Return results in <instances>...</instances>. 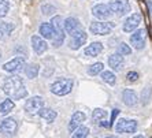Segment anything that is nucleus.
Returning <instances> with one entry per match:
<instances>
[{
    "label": "nucleus",
    "mask_w": 152,
    "mask_h": 138,
    "mask_svg": "<svg viewBox=\"0 0 152 138\" xmlns=\"http://www.w3.org/2000/svg\"><path fill=\"white\" fill-rule=\"evenodd\" d=\"M137 129V122L133 119H119L115 126L118 133H134Z\"/></svg>",
    "instance_id": "obj_7"
},
{
    "label": "nucleus",
    "mask_w": 152,
    "mask_h": 138,
    "mask_svg": "<svg viewBox=\"0 0 152 138\" xmlns=\"http://www.w3.org/2000/svg\"><path fill=\"white\" fill-rule=\"evenodd\" d=\"M85 118H86V116H85L84 112H80V111L74 112V113H73V116H71L70 124H69V130H70V131H75L82 123H84Z\"/></svg>",
    "instance_id": "obj_15"
},
{
    "label": "nucleus",
    "mask_w": 152,
    "mask_h": 138,
    "mask_svg": "<svg viewBox=\"0 0 152 138\" xmlns=\"http://www.w3.org/2000/svg\"><path fill=\"white\" fill-rule=\"evenodd\" d=\"M108 64L110 67L115 71H121L124 68V64H125V60H124V56L119 55V53H114L108 57Z\"/></svg>",
    "instance_id": "obj_16"
},
{
    "label": "nucleus",
    "mask_w": 152,
    "mask_h": 138,
    "mask_svg": "<svg viewBox=\"0 0 152 138\" xmlns=\"http://www.w3.org/2000/svg\"><path fill=\"white\" fill-rule=\"evenodd\" d=\"M89 134V129L88 127H78L77 130L74 131V134L71 138H86Z\"/></svg>",
    "instance_id": "obj_28"
},
{
    "label": "nucleus",
    "mask_w": 152,
    "mask_h": 138,
    "mask_svg": "<svg viewBox=\"0 0 152 138\" xmlns=\"http://www.w3.org/2000/svg\"><path fill=\"white\" fill-rule=\"evenodd\" d=\"M44 107V101L40 96H34L32 99H29L25 104V110L29 115H36L41 111V108Z\"/></svg>",
    "instance_id": "obj_5"
},
{
    "label": "nucleus",
    "mask_w": 152,
    "mask_h": 138,
    "mask_svg": "<svg viewBox=\"0 0 152 138\" xmlns=\"http://www.w3.org/2000/svg\"><path fill=\"white\" fill-rule=\"evenodd\" d=\"M32 45H33V49H34V52L37 53V55L44 53L47 51V48H48L47 43L41 38V37H39V36H32Z\"/></svg>",
    "instance_id": "obj_17"
},
{
    "label": "nucleus",
    "mask_w": 152,
    "mask_h": 138,
    "mask_svg": "<svg viewBox=\"0 0 152 138\" xmlns=\"http://www.w3.org/2000/svg\"><path fill=\"white\" fill-rule=\"evenodd\" d=\"M14 30V25L8 23V22H0V40L7 38L11 34V32Z\"/></svg>",
    "instance_id": "obj_21"
},
{
    "label": "nucleus",
    "mask_w": 152,
    "mask_h": 138,
    "mask_svg": "<svg viewBox=\"0 0 152 138\" xmlns=\"http://www.w3.org/2000/svg\"><path fill=\"white\" fill-rule=\"evenodd\" d=\"M102 79L110 85H114L115 84V74L111 73V71H103L102 73Z\"/></svg>",
    "instance_id": "obj_26"
},
{
    "label": "nucleus",
    "mask_w": 152,
    "mask_h": 138,
    "mask_svg": "<svg viewBox=\"0 0 152 138\" xmlns=\"http://www.w3.org/2000/svg\"><path fill=\"white\" fill-rule=\"evenodd\" d=\"M81 23L78 22V19L75 18H67L66 21H64V32L69 33L70 36H73L74 33L80 32L81 30Z\"/></svg>",
    "instance_id": "obj_14"
},
{
    "label": "nucleus",
    "mask_w": 152,
    "mask_h": 138,
    "mask_svg": "<svg viewBox=\"0 0 152 138\" xmlns=\"http://www.w3.org/2000/svg\"><path fill=\"white\" fill-rule=\"evenodd\" d=\"M73 89V81L66 78V79H59V81L53 82L51 85V92L56 96H66L71 92Z\"/></svg>",
    "instance_id": "obj_3"
},
{
    "label": "nucleus",
    "mask_w": 152,
    "mask_h": 138,
    "mask_svg": "<svg viewBox=\"0 0 152 138\" xmlns=\"http://www.w3.org/2000/svg\"><path fill=\"white\" fill-rule=\"evenodd\" d=\"M25 66V59L23 57H15L11 62H7V63L3 66L4 71H8V73H17L19 71L22 67Z\"/></svg>",
    "instance_id": "obj_12"
},
{
    "label": "nucleus",
    "mask_w": 152,
    "mask_h": 138,
    "mask_svg": "<svg viewBox=\"0 0 152 138\" xmlns=\"http://www.w3.org/2000/svg\"><path fill=\"white\" fill-rule=\"evenodd\" d=\"M86 43V33L84 30H80V32L74 33V34L71 36V40H70V48L71 49H78V48H81L84 44Z\"/></svg>",
    "instance_id": "obj_11"
},
{
    "label": "nucleus",
    "mask_w": 152,
    "mask_h": 138,
    "mask_svg": "<svg viewBox=\"0 0 152 138\" xmlns=\"http://www.w3.org/2000/svg\"><path fill=\"white\" fill-rule=\"evenodd\" d=\"M14 101L10 99L4 100L3 103L0 104V115H7V113H10L11 111L14 110Z\"/></svg>",
    "instance_id": "obj_22"
},
{
    "label": "nucleus",
    "mask_w": 152,
    "mask_h": 138,
    "mask_svg": "<svg viewBox=\"0 0 152 138\" xmlns=\"http://www.w3.org/2000/svg\"><path fill=\"white\" fill-rule=\"evenodd\" d=\"M104 138H117V137H114V135H108V137H104Z\"/></svg>",
    "instance_id": "obj_36"
},
{
    "label": "nucleus",
    "mask_w": 152,
    "mask_h": 138,
    "mask_svg": "<svg viewBox=\"0 0 152 138\" xmlns=\"http://www.w3.org/2000/svg\"><path fill=\"white\" fill-rule=\"evenodd\" d=\"M89 30H91V33H93L96 36H106L111 33L113 25L107 23V22H92L91 26H89Z\"/></svg>",
    "instance_id": "obj_6"
},
{
    "label": "nucleus",
    "mask_w": 152,
    "mask_h": 138,
    "mask_svg": "<svg viewBox=\"0 0 152 138\" xmlns=\"http://www.w3.org/2000/svg\"><path fill=\"white\" fill-rule=\"evenodd\" d=\"M3 92L14 100L25 99L28 96V90H26L25 85H23V82L19 77L6 78L3 82Z\"/></svg>",
    "instance_id": "obj_1"
},
{
    "label": "nucleus",
    "mask_w": 152,
    "mask_h": 138,
    "mask_svg": "<svg viewBox=\"0 0 152 138\" xmlns=\"http://www.w3.org/2000/svg\"><path fill=\"white\" fill-rule=\"evenodd\" d=\"M8 10H10V4L7 0H0V18L6 17Z\"/></svg>",
    "instance_id": "obj_29"
},
{
    "label": "nucleus",
    "mask_w": 152,
    "mask_h": 138,
    "mask_svg": "<svg viewBox=\"0 0 152 138\" xmlns=\"http://www.w3.org/2000/svg\"><path fill=\"white\" fill-rule=\"evenodd\" d=\"M42 10V14H45V15H51L55 11V7L53 6H50V4H45V6H42L41 7Z\"/></svg>",
    "instance_id": "obj_31"
},
{
    "label": "nucleus",
    "mask_w": 152,
    "mask_h": 138,
    "mask_svg": "<svg viewBox=\"0 0 152 138\" xmlns=\"http://www.w3.org/2000/svg\"><path fill=\"white\" fill-rule=\"evenodd\" d=\"M103 67H104V66H103V63H100V62L99 63L92 64V66L88 68V74L89 75H97L99 73H102L103 71Z\"/></svg>",
    "instance_id": "obj_27"
},
{
    "label": "nucleus",
    "mask_w": 152,
    "mask_h": 138,
    "mask_svg": "<svg viewBox=\"0 0 152 138\" xmlns=\"http://www.w3.org/2000/svg\"><path fill=\"white\" fill-rule=\"evenodd\" d=\"M0 131L4 133V134H14L17 131V122L12 119V118H6L4 121H1L0 123Z\"/></svg>",
    "instance_id": "obj_13"
},
{
    "label": "nucleus",
    "mask_w": 152,
    "mask_h": 138,
    "mask_svg": "<svg viewBox=\"0 0 152 138\" xmlns=\"http://www.w3.org/2000/svg\"><path fill=\"white\" fill-rule=\"evenodd\" d=\"M106 116H107V112L104 110H100V108L95 110V111H93V113H92L93 121L99 122V123H102L103 121H106Z\"/></svg>",
    "instance_id": "obj_25"
},
{
    "label": "nucleus",
    "mask_w": 152,
    "mask_h": 138,
    "mask_svg": "<svg viewBox=\"0 0 152 138\" xmlns=\"http://www.w3.org/2000/svg\"><path fill=\"white\" fill-rule=\"evenodd\" d=\"M39 115L42 118V119H44V121L50 122V123L55 121V119H56V116H58V113L55 112L53 110H51V108H44V107L41 108V111L39 112Z\"/></svg>",
    "instance_id": "obj_20"
},
{
    "label": "nucleus",
    "mask_w": 152,
    "mask_h": 138,
    "mask_svg": "<svg viewBox=\"0 0 152 138\" xmlns=\"http://www.w3.org/2000/svg\"><path fill=\"white\" fill-rule=\"evenodd\" d=\"M108 7L111 8L114 14H117L118 17H122V15L127 14L130 11V4H129V0H111Z\"/></svg>",
    "instance_id": "obj_4"
},
{
    "label": "nucleus",
    "mask_w": 152,
    "mask_h": 138,
    "mask_svg": "<svg viewBox=\"0 0 152 138\" xmlns=\"http://www.w3.org/2000/svg\"><path fill=\"white\" fill-rule=\"evenodd\" d=\"M122 100H124V103L127 107H133L137 103V94L132 89H125L124 92H122Z\"/></svg>",
    "instance_id": "obj_18"
},
{
    "label": "nucleus",
    "mask_w": 152,
    "mask_h": 138,
    "mask_svg": "<svg viewBox=\"0 0 152 138\" xmlns=\"http://www.w3.org/2000/svg\"><path fill=\"white\" fill-rule=\"evenodd\" d=\"M149 94H151V88H145L142 92V104H147L149 100Z\"/></svg>",
    "instance_id": "obj_32"
},
{
    "label": "nucleus",
    "mask_w": 152,
    "mask_h": 138,
    "mask_svg": "<svg viewBox=\"0 0 152 138\" xmlns=\"http://www.w3.org/2000/svg\"><path fill=\"white\" fill-rule=\"evenodd\" d=\"M138 79V74L136 71H130V73H127V81L129 82H136Z\"/></svg>",
    "instance_id": "obj_33"
},
{
    "label": "nucleus",
    "mask_w": 152,
    "mask_h": 138,
    "mask_svg": "<svg viewBox=\"0 0 152 138\" xmlns=\"http://www.w3.org/2000/svg\"><path fill=\"white\" fill-rule=\"evenodd\" d=\"M119 113V110H114L113 111V113H111V119H110V122H108V126H113L114 124V121H115V118H117V115Z\"/></svg>",
    "instance_id": "obj_34"
},
{
    "label": "nucleus",
    "mask_w": 152,
    "mask_h": 138,
    "mask_svg": "<svg viewBox=\"0 0 152 138\" xmlns=\"http://www.w3.org/2000/svg\"><path fill=\"white\" fill-rule=\"evenodd\" d=\"M133 138H144L142 135H136V137H133Z\"/></svg>",
    "instance_id": "obj_35"
},
{
    "label": "nucleus",
    "mask_w": 152,
    "mask_h": 138,
    "mask_svg": "<svg viewBox=\"0 0 152 138\" xmlns=\"http://www.w3.org/2000/svg\"><path fill=\"white\" fill-rule=\"evenodd\" d=\"M51 25H52L53 29V46H60L63 44L64 41V22H63V18L60 15H56V17L52 18L51 21Z\"/></svg>",
    "instance_id": "obj_2"
},
{
    "label": "nucleus",
    "mask_w": 152,
    "mask_h": 138,
    "mask_svg": "<svg viewBox=\"0 0 152 138\" xmlns=\"http://www.w3.org/2000/svg\"><path fill=\"white\" fill-rule=\"evenodd\" d=\"M118 53H119V55H122V56H124V55H130V53H132V48L127 45V44L121 43L119 46H118Z\"/></svg>",
    "instance_id": "obj_30"
},
{
    "label": "nucleus",
    "mask_w": 152,
    "mask_h": 138,
    "mask_svg": "<svg viewBox=\"0 0 152 138\" xmlns=\"http://www.w3.org/2000/svg\"><path fill=\"white\" fill-rule=\"evenodd\" d=\"M40 34L44 37V38H52L53 37V29L51 23H42L40 26Z\"/></svg>",
    "instance_id": "obj_23"
},
{
    "label": "nucleus",
    "mask_w": 152,
    "mask_h": 138,
    "mask_svg": "<svg viewBox=\"0 0 152 138\" xmlns=\"http://www.w3.org/2000/svg\"><path fill=\"white\" fill-rule=\"evenodd\" d=\"M103 51V44L102 43H92L85 48V55L86 56H97Z\"/></svg>",
    "instance_id": "obj_19"
},
{
    "label": "nucleus",
    "mask_w": 152,
    "mask_h": 138,
    "mask_svg": "<svg viewBox=\"0 0 152 138\" xmlns=\"http://www.w3.org/2000/svg\"><path fill=\"white\" fill-rule=\"evenodd\" d=\"M92 14L97 19H108L113 15V11L107 4H97L92 8Z\"/></svg>",
    "instance_id": "obj_9"
},
{
    "label": "nucleus",
    "mask_w": 152,
    "mask_h": 138,
    "mask_svg": "<svg viewBox=\"0 0 152 138\" xmlns=\"http://www.w3.org/2000/svg\"><path fill=\"white\" fill-rule=\"evenodd\" d=\"M140 22H141V15L140 14H133L126 19V22L124 23V32L126 33H132L134 32L137 26L140 25Z\"/></svg>",
    "instance_id": "obj_10"
},
{
    "label": "nucleus",
    "mask_w": 152,
    "mask_h": 138,
    "mask_svg": "<svg viewBox=\"0 0 152 138\" xmlns=\"http://www.w3.org/2000/svg\"><path fill=\"white\" fill-rule=\"evenodd\" d=\"M145 38H147V32L144 29H140L136 33H133L130 37V44L136 49H142L145 45Z\"/></svg>",
    "instance_id": "obj_8"
},
{
    "label": "nucleus",
    "mask_w": 152,
    "mask_h": 138,
    "mask_svg": "<svg viewBox=\"0 0 152 138\" xmlns=\"http://www.w3.org/2000/svg\"><path fill=\"white\" fill-rule=\"evenodd\" d=\"M39 70H40L39 64H29L25 68V74L28 78H36L37 74H39Z\"/></svg>",
    "instance_id": "obj_24"
}]
</instances>
